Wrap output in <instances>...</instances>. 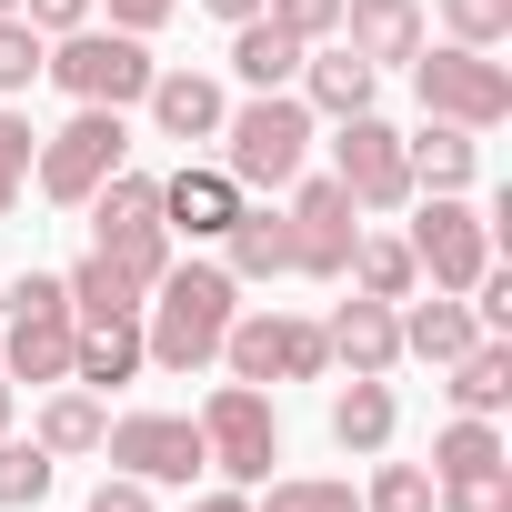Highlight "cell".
Returning <instances> with one entry per match:
<instances>
[{
  "label": "cell",
  "mask_w": 512,
  "mask_h": 512,
  "mask_svg": "<svg viewBox=\"0 0 512 512\" xmlns=\"http://www.w3.org/2000/svg\"><path fill=\"white\" fill-rule=\"evenodd\" d=\"M231 312H241V282L221 262H171L151 282V302H141V342H151L161 372H201V362H221Z\"/></svg>",
  "instance_id": "1"
},
{
  "label": "cell",
  "mask_w": 512,
  "mask_h": 512,
  "mask_svg": "<svg viewBox=\"0 0 512 512\" xmlns=\"http://www.w3.org/2000/svg\"><path fill=\"white\" fill-rule=\"evenodd\" d=\"M312 161V111L302 91H251L241 111H221V171L241 191H292Z\"/></svg>",
  "instance_id": "2"
},
{
  "label": "cell",
  "mask_w": 512,
  "mask_h": 512,
  "mask_svg": "<svg viewBox=\"0 0 512 512\" xmlns=\"http://www.w3.org/2000/svg\"><path fill=\"white\" fill-rule=\"evenodd\" d=\"M71 332H81V312H71L61 272H21L0 292V372L11 382H31V392L71 382Z\"/></svg>",
  "instance_id": "3"
},
{
  "label": "cell",
  "mask_w": 512,
  "mask_h": 512,
  "mask_svg": "<svg viewBox=\"0 0 512 512\" xmlns=\"http://www.w3.org/2000/svg\"><path fill=\"white\" fill-rule=\"evenodd\" d=\"M81 211H91V251H101L111 272H131L141 292L171 272V221H161V181H151V171H131V161H121Z\"/></svg>",
  "instance_id": "4"
},
{
  "label": "cell",
  "mask_w": 512,
  "mask_h": 512,
  "mask_svg": "<svg viewBox=\"0 0 512 512\" xmlns=\"http://www.w3.org/2000/svg\"><path fill=\"white\" fill-rule=\"evenodd\" d=\"M402 71H412L422 111H432V121H452V131H502V121H512V71H502L492 51H462V41H442V51H432V41H422Z\"/></svg>",
  "instance_id": "5"
},
{
  "label": "cell",
  "mask_w": 512,
  "mask_h": 512,
  "mask_svg": "<svg viewBox=\"0 0 512 512\" xmlns=\"http://www.w3.org/2000/svg\"><path fill=\"white\" fill-rule=\"evenodd\" d=\"M151 41L141 31H101V21H81V31H61L51 41V71L41 81H61L71 101H101V111H131L141 91H151Z\"/></svg>",
  "instance_id": "6"
},
{
  "label": "cell",
  "mask_w": 512,
  "mask_h": 512,
  "mask_svg": "<svg viewBox=\"0 0 512 512\" xmlns=\"http://www.w3.org/2000/svg\"><path fill=\"white\" fill-rule=\"evenodd\" d=\"M221 362H231V382L272 392V382H322V372H332V342H322V322H302V312H231Z\"/></svg>",
  "instance_id": "7"
},
{
  "label": "cell",
  "mask_w": 512,
  "mask_h": 512,
  "mask_svg": "<svg viewBox=\"0 0 512 512\" xmlns=\"http://www.w3.org/2000/svg\"><path fill=\"white\" fill-rule=\"evenodd\" d=\"M201 452H211V472L221 482H272V462H282V412H272V392H251V382H221L211 402H201Z\"/></svg>",
  "instance_id": "8"
},
{
  "label": "cell",
  "mask_w": 512,
  "mask_h": 512,
  "mask_svg": "<svg viewBox=\"0 0 512 512\" xmlns=\"http://www.w3.org/2000/svg\"><path fill=\"white\" fill-rule=\"evenodd\" d=\"M121 161H131V121H121V111H101V101H81V111L41 141V191L81 211V201H91Z\"/></svg>",
  "instance_id": "9"
},
{
  "label": "cell",
  "mask_w": 512,
  "mask_h": 512,
  "mask_svg": "<svg viewBox=\"0 0 512 512\" xmlns=\"http://www.w3.org/2000/svg\"><path fill=\"white\" fill-rule=\"evenodd\" d=\"M402 241H412V262L432 272V292H472V282L492 272V211L462 201V191H432Z\"/></svg>",
  "instance_id": "10"
},
{
  "label": "cell",
  "mask_w": 512,
  "mask_h": 512,
  "mask_svg": "<svg viewBox=\"0 0 512 512\" xmlns=\"http://www.w3.org/2000/svg\"><path fill=\"white\" fill-rule=\"evenodd\" d=\"M101 452H111V472H131V482H201L211 472V452H201V422L191 412H131V422H111L101 432Z\"/></svg>",
  "instance_id": "11"
},
{
  "label": "cell",
  "mask_w": 512,
  "mask_h": 512,
  "mask_svg": "<svg viewBox=\"0 0 512 512\" xmlns=\"http://www.w3.org/2000/svg\"><path fill=\"white\" fill-rule=\"evenodd\" d=\"M282 221H292V272H312V282H342L352 241H362V201H352V191L322 171V181H292Z\"/></svg>",
  "instance_id": "12"
},
{
  "label": "cell",
  "mask_w": 512,
  "mask_h": 512,
  "mask_svg": "<svg viewBox=\"0 0 512 512\" xmlns=\"http://www.w3.org/2000/svg\"><path fill=\"white\" fill-rule=\"evenodd\" d=\"M332 181L362 201V211H402L412 201V171H402V131L382 111H352L342 141H332Z\"/></svg>",
  "instance_id": "13"
},
{
  "label": "cell",
  "mask_w": 512,
  "mask_h": 512,
  "mask_svg": "<svg viewBox=\"0 0 512 512\" xmlns=\"http://www.w3.org/2000/svg\"><path fill=\"white\" fill-rule=\"evenodd\" d=\"M241 201H251V191H241L221 161H181V171L161 181V221L191 231V241H221V231L241 221Z\"/></svg>",
  "instance_id": "14"
},
{
  "label": "cell",
  "mask_w": 512,
  "mask_h": 512,
  "mask_svg": "<svg viewBox=\"0 0 512 512\" xmlns=\"http://www.w3.org/2000/svg\"><path fill=\"white\" fill-rule=\"evenodd\" d=\"M151 372V342H141V312H111V322H81L71 332V382L81 392H121Z\"/></svg>",
  "instance_id": "15"
},
{
  "label": "cell",
  "mask_w": 512,
  "mask_h": 512,
  "mask_svg": "<svg viewBox=\"0 0 512 512\" xmlns=\"http://www.w3.org/2000/svg\"><path fill=\"white\" fill-rule=\"evenodd\" d=\"M352 61H372V71H392V61H412L432 31H422V0H342V31H332Z\"/></svg>",
  "instance_id": "16"
},
{
  "label": "cell",
  "mask_w": 512,
  "mask_h": 512,
  "mask_svg": "<svg viewBox=\"0 0 512 512\" xmlns=\"http://www.w3.org/2000/svg\"><path fill=\"white\" fill-rule=\"evenodd\" d=\"M322 342H332V362H342V372H392V362H402V302L352 292V302L322 322Z\"/></svg>",
  "instance_id": "17"
},
{
  "label": "cell",
  "mask_w": 512,
  "mask_h": 512,
  "mask_svg": "<svg viewBox=\"0 0 512 512\" xmlns=\"http://www.w3.org/2000/svg\"><path fill=\"white\" fill-rule=\"evenodd\" d=\"M141 101H151L161 141H221V111H231L211 71H151V91H141Z\"/></svg>",
  "instance_id": "18"
},
{
  "label": "cell",
  "mask_w": 512,
  "mask_h": 512,
  "mask_svg": "<svg viewBox=\"0 0 512 512\" xmlns=\"http://www.w3.org/2000/svg\"><path fill=\"white\" fill-rule=\"evenodd\" d=\"M372 91H382V71H372V61H352L342 41H312V51H302V111L352 121V111H372Z\"/></svg>",
  "instance_id": "19"
},
{
  "label": "cell",
  "mask_w": 512,
  "mask_h": 512,
  "mask_svg": "<svg viewBox=\"0 0 512 512\" xmlns=\"http://www.w3.org/2000/svg\"><path fill=\"white\" fill-rule=\"evenodd\" d=\"M221 251H231V262H221L231 282H282L292 272V221L272 201H241V221L221 231Z\"/></svg>",
  "instance_id": "20"
},
{
  "label": "cell",
  "mask_w": 512,
  "mask_h": 512,
  "mask_svg": "<svg viewBox=\"0 0 512 512\" xmlns=\"http://www.w3.org/2000/svg\"><path fill=\"white\" fill-rule=\"evenodd\" d=\"M472 342H482V322H472V302H462V292L402 302V352H412V362H432V372H442V362H462Z\"/></svg>",
  "instance_id": "21"
},
{
  "label": "cell",
  "mask_w": 512,
  "mask_h": 512,
  "mask_svg": "<svg viewBox=\"0 0 512 512\" xmlns=\"http://www.w3.org/2000/svg\"><path fill=\"white\" fill-rule=\"evenodd\" d=\"M392 432H402L392 382H382V372H352V382L332 392V442H342V452H392Z\"/></svg>",
  "instance_id": "22"
},
{
  "label": "cell",
  "mask_w": 512,
  "mask_h": 512,
  "mask_svg": "<svg viewBox=\"0 0 512 512\" xmlns=\"http://www.w3.org/2000/svg\"><path fill=\"white\" fill-rule=\"evenodd\" d=\"M101 432H111L101 392H81V382H51V392H41V422H31V442H41L51 462H81V452H101Z\"/></svg>",
  "instance_id": "23"
},
{
  "label": "cell",
  "mask_w": 512,
  "mask_h": 512,
  "mask_svg": "<svg viewBox=\"0 0 512 512\" xmlns=\"http://www.w3.org/2000/svg\"><path fill=\"white\" fill-rule=\"evenodd\" d=\"M402 171H412V191H472V171H482V131L432 121L422 141H402Z\"/></svg>",
  "instance_id": "24"
},
{
  "label": "cell",
  "mask_w": 512,
  "mask_h": 512,
  "mask_svg": "<svg viewBox=\"0 0 512 512\" xmlns=\"http://www.w3.org/2000/svg\"><path fill=\"white\" fill-rule=\"evenodd\" d=\"M442 372H452V382H442L452 412H482V422H492V412L512 402V342H502V332H482V342H472L462 362H442Z\"/></svg>",
  "instance_id": "25"
},
{
  "label": "cell",
  "mask_w": 512,
  "mask_h": 512,
  "mask_svg": "<svg viewBox=\"0 0 512 512\" xmlns=\"http://www.w3.org/2000/svg\"><path fill=\"white\" fill-rule=\"evenodd\" d=\"M231 71H241L251 91H292V81H302V41H292L282 21H231Z\"/></svg>",
  "instance_id": "26"
},
{
  "label": "cell",
  "mask_w": 512,
  "mask_h": 512,
  "mask_svg": "<svg viewBox=\"0 0 512 512\" xmlns=\"http://www.w3.org/2000/svg\"><path fill=\"white\" fill-rule=\"evenodd\" d=\"M342 282L372 292V302H412V292H422V262H412V241L362 231V241H352V262H342Z\"/></svg>",
  "instance_id": "27"
},
{
  "label": "cell",
  "mask_w": 512,
  "mask_h": 512,
  "mask_svg": "<svg viewBox=\"0 0 512 512\" xmlns=\"http://www.w3.org/2000/svg\"><path fill=\"white\" fill-rule=\"evenodd\" d=\"M61 292H71V312H81V322H111V312H141V282H131V272H111L101 251H91L81 272H61Z\"/></svg>",
  "instance_id": "28"
},
{
  "label": "cell",
  "mask_w": 512,
  "mask_h": 512,
  "mask_svg": "<svg viewBox=\"0 0 512 512\" xmlns=\"http://www.w3.org/2000/svg\"><path fill=\"white\" fill-rule=\"evenodd\" d=\"M482 462H512L502 432H492L482 412H452V422L432 432V482H442V472H482Z\"/></svg>",
  "instance_id": "29"
},
{
  "label": "cell",
  "mask_w": 512,
  "mask_h": 512,
  "mask_svg": "<svg viewBox=\"0 0 512 512\" xmlns=\"http://www.w3.org/2000/svg\"><path fill=\"white\" fill-rule=\"evenodd\" d=\"M432 512H512V462H482V472H442V482H432Z\"/></svg>",
  "instance_id": "30"
},
{
  "label": "cell",
  "mask_w": 512,
  "mask_h": 512,
  "mask_svg": "<svg viewBox=\"0 0 512 512\" xmlns=\"http://www.w3.org/2000/svg\"><path fill=\"white\" fill-rule=\"evenodd\" d=\"M51 472H61V462H51L41 442H11V432H0V512H31V502L51 492Z\"/></svg>",
  "instance_id": "31"
},
{
  "label": "cell",
  "mask_w": 512,
  "mask_h": 512,
  "mask_svg": "<svg viewBox=\"0 0 512 512\" xmlns=\"http://www.w3.org/2000/svg\"><path fill=\"white\" fill-rule=\"evenodd\" d=\"M41 71H51V41H41L21 11H11V21H0V101H21Z\"/></svg>",
  "instance_id": "32"
},
{
  "label": "cell",
  "mask_w": 512,
  "mask_h": 512,
  "mask_svg": "<svg viewBox=\"0 0 512 512\" xmlns=\"http://www.w3.org/2000/svg\"><path fill=\"white\" fill-rule=\"evenodd\" d=\"M442 31L462 51H502L512 41V0H442Z\"/></svg>",
  "instance_id": "33"
},
{
  "label": "cell",
  "mask_w": 512,
  "mask_h": 512,
  "mask_svg": "<svg viewBox=\"0 0 512 512\" xmlns=\"http://www.w3.org/2000/svg\"><path fill=\"white\" fill-rule=\"evenodd\" d=\"M362 512H432V462H382Z\"/></svg>",
  "instance_id": "34"
},
{
  "label": "cell",
  "mask_w": 512,
  "mask_h": 512,
  "mask_svg": "<svg viewBox=\"0 0 512 512\" xmlns=\"http://www.w3.org/2000/svg\"><path fill=\"white\" fill-rule=\"evenodd\" d=\"M251 512H362V492H352V482L302 472V482H272V502H251Z\"/></svg>",
  "instance_id": "35"
},
{
  "label": "cell",
  "mask_w": 512,
  "mask_h": 512,
  "mask_svg": "<svg viewBox=\"0 0 512 512\" xmlns=\"http://www.w3.org/2000/svg\"><path fill=\"white\" fill-rule=\"evenodd\" d=\"M262 21H282V31L312 51V41H332V31H342V0H262Z\"/></svg>",
  "instance_id": "36"
},
{
  "label": "cell",
  "mask_w": 512,
  "mask_h": 512,
  "mask_svg": "<svg viewBox=\"0 0 512 512\" xmlns=\"http://www.w3.org/2000/svg\"><path fill=\"white\" fill-rule=\"evenodd\" d=\"M81 512H161V502H151V482H131V472H101Z\"/></svg>",
  "instance_id": "37"
},
{
  "label": "cell",
  "mask_w": 512,
  "mask_h": 512,
  "mask_svg": "<svg viewBox=\"0 0 512 512\" xmlns=\"http://www.w3.org/2000/svg\"><path fill=\"white\" fill-rule=\"evenodd\" d=\"M31 161H41V131H31L11 101H0V171H31Z\"/></svg>",
  "instance_id": "38"
},
{
  "label": "cell",
  "mask_w": 512,
  "mask_h": 512,
  "mask_svg": "<svg viewBox=\"0 0 512 512\" xmlns=\"http://www.w3.org/2000/svg\"><path fill=\"white\" fill-rule=\"evenodd\" d=\"M21 21H31L41 41H61V31H81V21H91V0H21Z\"/></svg>",
  "instance_id": "39"
},
{
  "label": "cell",
  "mask_w": 512,
  "mask_h": 512,
  "mask_svg": "<svg viewBox=\"0 0 512 512\" xmlns=\"http://www.w3.org/2000/svg\"><path fill=\"white\" fill-rule=\"evenodd\" d=\"M171 11H181V0H111V31H141V41H151Z\"/></svg>",
  "instance_id": "40"
},
{
  "label": "cell",
  "mask_w": 512,
  "mask_h": 512,
  "mask_svg": "<svg viewBox=\"0 0 512 512\" xmlns=\"http://www.w3.org/2000/svg\"><path fill=\"white\" fill-rule=\"evenodd\" d=\"M191 512H251V492H241V482H231V492H201V502H191Z\"/></svg>",
  "instance_id": "41"
},
{
  "label": "cell",
  "mask_w": 512,
  "mask_h": 512,
  "mask_svg": "<svg viewBox=\"0 0 512 512\" xmlns=\"http://www.w3.org/2000/svg\"><path fill=\"white\" fill-rule=\"evenodd\" d=\"M211 21H262V0H201Z\"/></svg>",
  "instance_id": "42"
},
{
  "label": "cell",
  "mask_w": 512,
  "mask_h": 512,
  "mask_svg": "<svg viewBox=\"0 0 512 512\" xmlns=\"http://www.w3.org/2000/svg\"><path fill=\"white\" fill-rule=\"evenodd\" d=\"M11 201H21V171H0V221H11Z\"/></svg>",
  "instance_id": "43"
},
{
  "label": "cell",
  "mask_w": 512,
  "mask_h": 512,
  "mask_svg": "<svg viewBox=\"0 0 512 512\" xmlns=\"http://www.w3.org/2000/svg\"><path fill=\"white\" fill-rule=\"evenodd\" d=\"M11 392H21V382H11V372H0V432H11Z\"/></svg>",
  "instance_id": "44"
},
{
  "label": "cell",
  "mask_w": 512,
  "mask_h": 512,
  "mask_svg": "<svg viewBox=\"0 0 512 512\" xmlns=\"http://www.w3.org/2000/svg\"><path fill=\"white\" fill-rule=\"evenodd\" d=\"M11 11H21V0H0V21H11Z\"/></svg>",
  "instance_id": "45"
}]
</instances>
